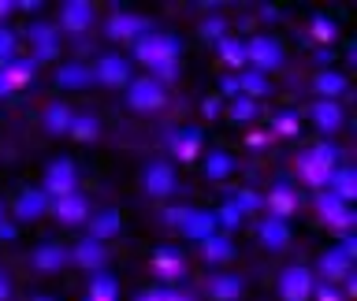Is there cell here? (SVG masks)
<instances>
[{
	"label": "cell",
	"instance_id": "d6986e66",
	"mask_svg": "<svg viewBox=\"0 0 357 301\" xmlns=\"http://www.w3.org/2000/svg\"><path fill=\"white\" fill-rule=\"evenodd\" d=\"M324 190H331L339 201H346V205H350V201L357 197V171H354L350 164H339V167L328 175V186H324Z\"/></svg>",
	"mask_w": 357,
	"mask_h": 301
},
{
	"label": "cell",
	"instance_id": "ab89813d",
	"mask_svg": "<svg viewBox=\"0 0 357 301\" xmlns=\"http://www.w3.org/2000/svg\"><path fill=\"white\" fill-rule=\"evenodd\" d=\"M138 301H186V298L175 294V290H167V286H153V290H142Z\"/></svg>",
	"mask_w": 357,
	"mask_h": 301
},
{
	"label": "cell",
	"instance_id": "836d02e7",
	"mask_svg": "<svg viewBox=\"0 0 357 301\" xmlns=\"http://www.w3.org/2000/svg\"><path fill=\"white\" fill-rule=\"evenodd\" d=\"M153 272L160 279H178L183 275V256H178L175 249H160L153 256Z\"/></svg>",
	"mask_w": 357,
	"mask_h": 301
},
{
	"label": "cell",
	"instance_id": "9c48e42d",
	"mask_svg": "<svg viewBox=\"0 0 357 301\" xmlns=\"http://www.w3.org/2000/svg\"><path fill=\"white\" fill-rule=\"evenodd\" d=\"M93 82H100V86H112V89L127 86V82H130V60H127V56H119V52L100 56L97 67H93Z\"/></svg>",
	"mask_w": 357,
	"mask_h": 301
},
{
	"label": "cell",
	"instance_id": "7c38bea8",
	"mask_svg": "<svg viewBox=\"0 0 357 301\" xmlns=\"http://www.w3.org/2000/svg\"><path fill=\"white\" fill-rule=\"evenodd\" d=\"M142 186H145V194H149V197H167L175 190V167L167 160H153L142 171Z\"/></svg>",
	"mask_w": 357,
	"mask_h": 301
},
{
	"label": "cell",
	"instance_id": "ee69618b",
	"mask_svg": "<svg viewBox=\"0 0 357 301\" xmlns=\"http://www.w3.org/2000/svg\"><path fill=\"white\" fill-rule=\"evenodd\" d=\"M275 134H283V138H294V134H298V116H294V111H283V116H275Z\"/></svg>",
	"mask_w": 357,
	"mask_h": 301
},
{
	"label": "cell",
	"instance_id": "bcb514c9",
	"mask_svg": "<svg viewBox=\"0 0 357 301\" xmlns=\"http://www.w3.org/2000/svg\"><path fill=\"white\" fill-rule=\"evenodd\" d=\"M201 33H205V38H216V41L227 38V33H223V22H220V19H208L205 26H201Z\"/></svg>",
	"mask_w": 357,
	"mask_h": 301
},
{
	"label": "cell",
	"instance_id": "b9f144b4",
	"mask_svg": "<svg viewBox=\"0 0 357 301\" xmlns=\"http://www.w3.org/2000/svg\"><path fill=\"white\" fill-rule=\"evenodd\" d=\"M312 153H317L324 164H331V167H339V160H342L339 145H331V141H320V145H312Z\"/></svg>",
	"mask_w": 357,
	"mask_h": 301
},
{
	"label": "cell",
	"instance_id": "ffe728a7",
	"mask_svg": "<svg viewBox=\"0 0 357 301\" xmlns=\"http://www.w3.org/2000/svg\"><path fill=\"white\" fill-rule=\"evenodd\" d=\"M183 238H190V242H205L208 234H216V216L212 212H201V208H190V216L183 219Z\"/></svg>",
	"mask_w": 357,
	"mask_h": 301
},
{
	"label": "cell",
	"instance_id": "8fae6325",
	"mask_svg": "<svg viewBox=\"0 0 357 301\" xmlns=\"http://www.w3.org/2000/svg\"><path fill=\"white\" fill-rule=\"evenodd\" d=\"M294 171H298V178H301V183H305L309 190H317V194H320V190L328 186V175L335 171V167H331V164H324L320 156L309 149V153H298Z\"/></svg>",
	"mask_w": 357,
	"mask_h": 301
},
{
	"label": "cell",
	"instance_id": "83f0119b",
	"mask_svg": "<svg viewBox=\"0 0 357 301\" xmlns=\"http://www.w3.org/2000/svg\"><path fill=\"white\" fill-rule=\"evenodd\" d=\"M261 242H264L272 253L287 249V245H290V223H283V219H272V216H268V219L261 223Z\"/></svg>",
	"mask_w": 357,
	"mask_h": 301
},
{
	"label": "cell",
	"instance_id": "e575fe53",
	"mask_svg": "<svg viewBox=\"0 0 357 301\" xmlns=\"http://www.w3.org/2000/svg\"><path fill=\"white\" fill-rule=\"evenodd\" d=\"M216 45H220V60L227 63V67H234V71H242V67H245V41L223 38V41H216Z\"/></svg>",
	"mask_w": 357,
	"mask_h": 301
},
{
	"label": "cell",
	"instance_id": "681fc988",
	"mask_svg": "<svg viewBox=\"0 0 357 301\" xmlns=\"http://www.w3.org/2000/svg\"><path fill=\"white\" fill-rule=\"evenodd\" d=\"M201 111H205L208 119H216L220 116V100H205V108H201Z\"/></svg>",
	"mask_w": 357,
	"mask_h": 301
},
{
	"label": "cell",
	"instance_id": "603a6c76",
	"mask_svg": "<svg viewBox=\"0 0 357 301\" xmlns=\"http://www.w3.org/2000/svg\"><path fill=\"white\" fill-rule=\"evenodd\" d=\"M45 212H49V197L41 190H22L15 201V219H38Z\"/></svg>",
	"mask_w": 357,
	"mask_h": 301
},
{
	"label": "cell",
	"instance_id": "7402d4cb",
	"mask_svg": "<svg viewBox=\"0 0 357 301\" xmlns=\"http://www.w3.org/2000/svg\"><path fill=\"white\" fill-rule=\"evenodd\" d=\"M320 275H324V283H339V279H350V268H354V261H346V256L339 253V249H328L320 256Z\"/></svg>",
	"mask_w": 357,
	"mask_h": 301
},
{
	"label": "cell",
	"instance_id": "f5cc1de1",
	"mask_svg": "<svg viewBox=\"0 0 357 301\" xmlns=\"http://www.w3.org/2000/svg\"><path fill=\"white\" fill-rule=\"evenodd\" d=\"M11 11H15V0H0V19L11 15Z\"/></svg>",
	"mask_w": 357,
	"mask_h": 301
},
{
	"label": "cell",
	"instance_id": "4dcf8cb0",
	"mask_svg": "<svg viewBox=\"0 0 357 301\" xmlns=\"http://www.w3.org/2000/svg\"><path fill=\"white\" fill-rule=\"evenodd\" d=\"M312 86H317L320 100H339L346 93V78L339 71H320L317 78H312Z\"/></svg>",
	"mask_w": 357,
	"mask_h": 301
},
{
	"label": "cell",
	"instance_id": "d590c367",
	"mask_svg": "<svg viewBox=\"0 0 357 301\" xmlns=\"http://www.w3.org/2000/svg\"><path fill=\"white\" fill-rule=\"evenodd\" d=\"M116 294H119L116 279H112V275H97L93 283H89V294H86V301H116Z\"/></svg>",
	"mask_w": 357,
	"mask_h": 301
},
{
	"label": "cell",
	"instance_id": "484cf974",
	"mask_svg": "<svg viewBox=\"0 0 357 301\" xmlns=\"http://www.w3.org/2000/svg\"><path fill=\"white\" fill-rule=\"evenodd\" d=\"M201 256H205V264H227L231 256H234V245L227 234H208L205 242H201Z\"/></svg>",
	"mask_w": 357,
	"mask_h": 301
},
{
	"label": "cell",
	"instance_id": "7dc6e473",
	"mask_svg": "<svg viewBox=\"0 0 357 301\" xmlns=\"http://www.w3.org/2000/svg\"><path fill=\"white\" fill-rule=\"evenodd\" d=\"M339 253L346 256V261H354V253H357V238H354V234H342V245H339Z\"/></svg>",
	"mask_w": 357,
	"mask_h": 301
},
{
	"label": "cell",
	"instance_id": "6da1fadb",
	"mask_svg": "<svg viewBox=\"0 0 357 301\" xmlns=\"http://www.w3.org/2000/svg\"><path fill=\"white\" fill-rule=\"evenodd\" d=\"M134 60L142 67H149V78L167 82L178 75V60H183V41L172 33H145L142 41H134Z\"/></svg>",
	"mask_w": 357,
	"mask_h": 301
},
{
	"label": "cell",
	"instance_id": "5bb4252c",
	"mask_svg": "<svg viewBox=\"0 0 357 301\" xmlns=\"http://www.w3.org/2000/svg\"><path fill=\"white\" fill-rule=\"evenodd\" d=\"M49 212L56 219H63L67 227H75V223H86L89 219V201L78 194H67V197H56V201H49Z\"/></svg>",
	"mask_w": 357,
	"mask_h": 301
},
{
	"label": "cell",
	"instance_id": "f35d334b",
	"mask_svg": "<svg viewBox=\"0 0 357 301\" xmlns=\"http://www.w3.org/2000/svg\"><path fill=\"white\" fill-rule=\"evenodd\" d=\"M15 49H19V38H15L8 26H0V63H11V60H15Z\"/></svg>",
	"mask_w": 357,
	"mask_h": 301
},
{
	"label": "cell",
	"instance_id": "277c9868",
	"mask_svg": "<svg viewBox=\"0 0 357 301\" xmlns=\"http://www.w3.org/2000/svg\"><path fill=\"white\" fill-rule=\"evenodd\" d=\"M317 212H320V219L328 223V227H335L339 234H354V208L335 197L331 190H320L317 194Z\"/></svg>",
	"mask_w": 357,
	"mask_h": 301
},
{
	"label": "cell",
	"instance_id": "f6af8a7d",
	"mask_svg": "<svg viewBox=\"0 0 357 301\" xmlns=\"http://www.w3.org/2000/svg\"><path fill=\"white\" fill-rule=\"evenodd\" d=\"M309 298H317V301H342V294L335 290L331 283H320V286H312V294Z\"/></svg>",
	"mask_w": 357,
	"mask_h": 301
},
{
	"label": "cell",
	"instance_id": "f907efd6",
	"mask_svg": "<svg viewBox=\"0 0 357 301\" xmlns=\"http://www.w3.org/2000/svg\"><path fill=\"white\" fill-rule=\"evenodd\" d=\"M0 238H15V223H4V219H0Z\"/></svg>",
	"mask_w": 357,
	"mask_h": 301
},
{
	"label": "cell",
	"instance_id": "52a82bcc",
	"mask_svg": "<svg viewBox=\"0 0 357 301\" xmlns=\"http://www.w3.org/2000/svg\"><path fill=\"white\" fill-rule=\"evenodd\" d=\"M26 38H30V49H33V56H30L33 63H49L52 56L60 52V30L49 26V22H30Z\"/></svg>",
	"mask_w": 357,
	"mask_h": 301
},
{
	"label": "cell",
	"instance_id": "e0dca14e",
	"mask_svg": "<svg viewBox=\"0 0 357 301\" xmlns=\"http://www.w3.org/2000/svg\"><path fill=\"white\" fill-rule=\"evenodd\" d=\"M172 153H175V160L178 164H194L197 160V153H201V130L197 127H183V130H175L172 134Z\"/></svg>",
	"mask_w": 357,
	"mask_h": 301
},
{
	"label": "cell",
	"instance_id": "5b68a950",
	"mask_svg": "<svg viewBox=\"0 0 357 301\" xmlns=\"http://www.w3.org/2000/svg\"><path fill=\"white\" fill-rule=\"evenodd\" d=\"M245 63L253 67V71H275L279 63H283V49H279L275 38H250L245 41Z\"/></svg>",
	"mask_w": 357,
	"mask_h": 301
},
{
	"label": "cell",
	"instance_id": "4316f807",
	"mask_svg": "<svg viewBox=\"0 0 357 301\" xmlns=\"http://www.w3.org/2000/svg\"><path fill=\"white\" fill-rule=\"evenodd\" d=\"M208 298L212 301H238L242 298V275H212Z\"/></svg>",
	"mask_w": 357,
	"mask_h": 301
},
{
	"label": "cell",
	"instance_id": "30bf717a",
	"mask_svg": "<svg viewBox=\"0 0 357 301\" xmlns=\"http://www.w3.org/2000/svg\"><path fill=\"white\" fill-rule=\"evenodd\" d=\"M33 75H38V63L33 60H11V63H0V97H11L19 93L22 86L33 82Z\"/></svg>",
	"mask_w": 357,
	"mask_h": 301
},
{
	"label": "cell",
	"instance_id": "1f68e13d",
	"mask_svg": "<svg viewBox=\"0 0 357 301\" xmlns=\"http://www.w3.org/2000/svg\"><path fill=\"white\" fill-rule=\"evenodd\" d=\"M67 134H71L75 141H93L100 134V119L89 116V111H75V116H71V130H67Z\"/></svg>",
	"mask_w": 357,
	"mask_h": 301
},
{
	"label": "cell",
	"instance_id": "816d5d0a",
	"mask_svg": "<svg viewBox=\"0 0 357 301\" xmlns=\"http://www.w3.org/2000/svg\"><path fill=\"white\" fill-rule=\"evenodd\" d=\"M8 294H11V286H8V275L0 272V301H8Z\"/></svg>",
	"mask_w": 357,
	"mask_h": 301
},
{
	"label": "cell",
	"instance_id": "9a60e30c",
	"mask_svg": "<svg viewBox=\"0 0 357 301\" xmlns=\"http://www.w3.org/2000/svg\"><path fill=\"white\" fill-rule=\"evenodd\" d=\"M67 253H71V261L78 268H86V272H100V268L108 264V249L100 242H93V238H82L75 249H67Z\"/></svg>",
	"mask_w": 357,
	"mask_h": 301
},
{
	"label": "cell",
	"instance_id": "11a10c76",
	"mask_svg": "<svg viewBox=\"0 0 357 301\" xmlns=\"http://www.w3.org/2000/svg\"><path fill=\"white\" fill-rule=\"evenodd\" d=\"M0 219H4V205H0Z\"/></svg>",
	"mask_w": 357,
	"mask_h": 301
},
{
	"label": "cell",
	"instance_id": "d6a6232c",
	"mask_svg": "<svg viewBox=\"0 0 357 301\" xmlns=\"http://www.w3.org/2000/svg\"><path fill=\"white\" fill-rule=\"evenodd\" d=\"M231 171H234L231 153H223V149L208 153V160H205V178L208 183H223V178H231Z\"/></svg>",
	"mask_w": 357,
	"mask_h": 301
},
{
	"label": "cell",
	"instance_id": "f1b7e54d",
	"mask_svg": "<svg viewBox=\"0 0 357 301\" xmlns=\"http://www.w3.org/2000/svg\"><path fill=\"white\" fill-rule=\"evenodd\" d=\"M234 89H238V97L257 100V97H264L272 86H268V75H261V71H242L238 78H234Z\"/></svg>",
	"mask_w": 357,
	"mask_h": 301
},
{
	"label": "cell",
	"instance_id": "ba28073f",
	"mask_svg": "<svg viewBox=\"0 0 357 301\" xmlns=\"http://www.w3.org/2000/svg\"><path fill=\"white\" fill-rule=\"evenodd\" d=\"M312 294V272L301 264H290L283 268V275H279V298L283 301H309Z\"/></svg>",
	"mask_w": 357,
	"mask_h": 301
},
{
	"label": "cell",
	"instance_id": "ac0fdd59",
	"mask_svg": "<svg viewBox=\"0 0 357 301\" xmlns=\"http://www.w3.org/2000/svg\"><path fill=\"white\" fill-rule=\"evenodd\" d=\"M264 205H268V216H272V219L287 223L298 212V197H294V190H290V186H275V190H268Z\"/></svg>",
	"mask_w": 357,
	"mask_h": 301
},
{
	"label": "cell",
	"instance_id": "2e32d148",
	"mask_svg": "<svg viewBox=\"0 0 357 301\" xmlns=\"http://www.w3.org/2000/svg\"><path fill=\"white\" fill-rule=\"evenodd\" d=\"M30 264L38 268V272H60V268L71 264V253H67L63 245H56V242H45L30 253Z\"/></svg>",
	"mask_w": 357,
	"mask_h": 301
},
{
	"label": "cell",
	"instance_id": "cb8c5ba5",
	"mask_svg": "<svg viewBox=\"0 0 357 301\" xmlns=\"http://www.w3.org/2000/svg\"><path fill=\"white\" fill-rule=\"evenodd\" d=\"M89 82H93V67L86 63H63L56 71V86L60 89H86Z\"/></svg>",
	"mask_w": 357,
	"mask_h": 301
},
{
	"label": "cell",
	"instance_id": "db71d44e",
	"mask_svg": "<svg viewBox=\"0 0 357 301\" xmlns=\"http://www.w3.org/2000/svg\"><path fill=\"white\" fill-rule=\"evenodd\" d=\"M33 301H56V298H45V294H38V298H33Z\"/></svg>",
	"mask_w": 357,
	"mask_h": 301
},
{
	"label": "cell",
	"instance_id": "8d00e7d4",
	"mask_svg": "<svg viewBox=\"0 0 357 301\" xmlns=\"http://www.w3.org/2000/svg\"><path fill=\"white\" fill-rule=\"evenodd\" d=\"M257 100H250V97H234L231 100V108H227V116L234 119V123H250V119H257Z\"/></svg>",
	"mask_w": 357,
	"mask_h": 301
},
{
	"label": "cell",
	"instance_id": "d4e9b609",
	"mask_svg": "<svg viewBox=\"0 0 357 301\" xmlns=\"http://www.w3.org/2000/svg\"><path fill=\"white\" fill-rule=\"evenodd\" d=\"M89 223V238H93V242H100V245H105L108 238H112V234H119L123 231V219H119V212H97V216L93 219H86Z\"/></svg>",
	"mask_w": 357,
	"mask_h": 301
},
{
	"label": "cell",
	"instance_id": "c3c4849f",
	"mask_svg": "<svg viewBox=\"0 0 357 301\" xmlns=\"http://www.w3.org/2000/svg\"><path fill=\"white\" fill-rule=\"evenodd\" d=\"M186 216H190V208H167V223H175V227H183Z\"/></svg>",
	"mask_w": 357,
	"mask_h": 301
},
{
	"label": "cell",
	"instance_id": "f546056e",
	"mask_svg": "<svg viewBox=\"0 0 357 301\" xmlns=\"http://www.w3.org/2000/svg\"><path fill=\"white\" fill-rule=\"evenodd\" d=\"M71 116H75V111L67 108L63 100H56V105L45 108L41 123H45V130H49V134H67V130H71Z\"/></svg>",
	"mask_w": 357,
	"mask_h": 301
},
{
	"label": "cell",
	"instance_id": "8992f818",
	"mask_svg": "<svg viewBox=\"0 0 357 301\" xmlns=\"http://www.w3.org/2000/svg\"><path fill=\"white\" fill-rule=\"evenodd\" d=\"M145 33H153V22L145 19V15H134V11H116V15L108 19V38L112 41H142Z\"/></svg>",
	"mask_w": 357,
	"mask_h": 301
},
{
	"label": "cell",
	"instance_id": "7a4b0ae2",
	"mask_svg": "<svg viewBox=\"0 0 357 301\" xmlns=\"http://www.w3.org/2000/svg\"><path fill=\"white\" fill-rule=\"evenodd\" d=\"M127 105L134 111H160L167 105V86L156 82V78H149V75L130 78L127 82Z\"/></svg>",
	"mask_w": 357,
	"mask_h": 301
},
{
	"label": "cell",
	"instance_id": "4fadbf2b",
	"mask_svg": "<svg viewBox=\"0 0 357 301\" xmlns=\"http://www.w3.org/2000/svg\"><path fill=\"white\" fill-rule=\"evenodd\" d=\"M93 26V4L89 0H67L60 8V30L63 33H86Z\"/></svg>",
	"mask_w": 357,
	"mask_h": 301
},
{
	"label": "cell",
	"instance_id": "44dd1931",
	"mask_svg": "<svg viewBox=\"0 0 357 301\" xmlns=\"http://www.w3.org/2000/svg\"><path fill=\"white\" fill-rule=\"evenodd\" d=\"M309 116L317 123V130H324V134H335L342 127V105L339 100H317V105L309 108Z\"/></svg>",
	"mask_w": 357,
	"mask_h": 301
},
{
	"label": "cell",
	"instance_id": "7bdbcfd3",
	"mask_svg": "<svg viewBox=\"0 0 357 301\" xmlns=\"http://www.w3.org/2000/svg\"><path fill=\"white\" fill-rule=\"evenodd\" d=\"M234 205L242 208V216H250V212H257V208L264 205V201H261V194H253V190H242V194L234 197Z\"/></svg>",
	"mask_w": 357,
	"mask_h": 301
},
{
	"label": "cell",
	"instance_id": "74e56055",
	"mask_svg": "<svg viewBox=\"0 0 357 301\" xmlns=\"http://www.w3.org/2000/svg\"><path fill=\"white\" fill-rule=\"evenodd\" d=\"M212 216H216V227H227V231H231V227H238V223L245 219V216H242V208L234 205V201H227V205H220L216 212H212Z\"/></svg>",
	"mask_w": 357,
	"mask_h": 301
},
{
	"label": "cell",
	"instance_id": "60d3db41",
	"mask_svg": "<svg viewBox=\"0 0 357 301\" xmlns=\"http://www.w3.org/2000/svg\"><path fill=\"white\" fill-rule=\"evenodd\" d=\"M312 38L324 41V45L335 41V22H331V19H324V15H317V19H312Z\"/></svg>",
	"mask_w": 357,
	"mask_h": 301
},
{
	"label": "cell",
	"instance_id": "3957f363",
	"mask_svg": "<svg viewBox=\"0 0 357 301\" xmlns=\"http://www.w3.org/2000/svg\"><path fill=\"white\" fill-rule=\"evenodd\" d=\"M75 186H78V167H75L71 160H52L49 167H45V186H41V194L49 197V201L75 194Z\"/></svg>",
	"mask_w": 357,
	"mask_h": 301
}]
</instances>
